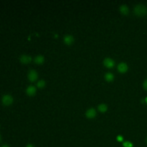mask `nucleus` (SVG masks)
<instances>
[{"mask_svg":"<svg viewBox=\"0 0 147 147\" xmlns=\"http://www.w3.org/2000/svg\"><path fill=\"white\" fill-rule=\"evenodd\" d=\"M134 13L138 17H144L147 14V7L142 4L137 5L134 8Z\"/></svg>","mask_w":147,"mask_h":147,"instance_id":"1","label":"nucleus"},{"mask_svg":"<svg viewBox=\"0 0 147 147\" xmlns=\"http://www.w3.org/2000/svg\"><path fill=\"white\" fill-rule=\"evenodd\" d=\"M13 101V96L10 94H5L2 98V102L5 105H9Z\"/></svg>","mask_w":147,"mask_h":147,"instance_id":"2","label":"nucleus"},{"mask_svg":"<svg viewBox=\"0 0 147 147\" xmlns=\"http://www.w3.org/2000/svg\"><path fill=\"white\" fill-rule=\"evenodd\" d=\"M38 77V74L36 70L31 69L28 72V78L30 81H34Z\"/></svg>","mask_w":147,"mask_h":147,"instance_id":"3","label":"nucleus"},{"mask_svg":"<svg viewBox=\"0 0 147 147\" xmlns=\"http://www.w3.org/2000/svg\"><path fill=\"white\" fill-rule=\"evenodd\" d=\"M103 64L106 67L108 68H111L114 65L115 62L113 59L110 57H106L103 60Z\"/></svg>","mask_w":147,"mask_h":147,"instance_id":"4","label":"nucleus"},{"mask_svg":"<svg viewBox=\"0 0 147 147\" xmlns=\"http://www.w3.org/2000/svg\"><path fill=\"white\" fill-rule=\"evenodd\" d=\"M96 112L94 108L90 107L86 111V115L88 118H92L96 115Z\"/></svg>","mask_w":147,"mask_h":147,"instance_id":"5","label":"nucleus"},{"mask_svg":"<svg viewBox=\"0 0 147 147\" xmlns=\"http://www.w3.org/2000/svg\"><path fill=\"white\" fill-rule=\"evenodd\" d=\"M20 60L24 64L29 63L32 60V57L30 55H26V54H23L21 55L20 57Z\"/></svg>","mask_w":147,"mask_h":147,"instance_id":"6","label":"nucleus"},{"mask_svg":"<svg viewBox=\"0 0 147 147\" xmlns=\"http://www.w3.org/2000/svg\"><path fill=\"white\" fill-rule=\"evenodd\" d=\"M117 68H118V70L120 72L124 73L127 71V70L128 69V67H127V65L125 63L121 62L118 64V65L117 66Z\"/></svg>","mask_w":147,"mask_h":147,"instance_id":"7","label":"nucleus"},{"mask_svg":"<svg viewBox=\"0 0 147 147\" xmlns=\"http://www.w3.org/2000/svg\"><path fill=\"white\" fill-rule=\"evenodd\" d=\"M63 40L65 44L69 45L74 42V38L73 36H72L71 34H66L64 36Z\"/></svg>","mask_w":147,"mask_h":147,"instance_id":"8","label":"nucleus"},{"mask_svg":"<svg viewBox=\"0 0 147 147\" xmlns=\"http://www.w3.org/2000/svg\"><path fill=\"white\" fill-rule=\"evenodd\" d=\"M36 91V88L32 85H30L28 86L26 88V92L27 94H28L29 95H33V94H35Z\"/></svg>","mask_w":147,"mask_h":147,"instance_id":"9","label":"nucleus"},{"mask_svg":"<svg viewBox=\"0 0 147 147\" xmlns=\"http://www.w3.org/2000/svg\"><path fill=\"white\" fill-rule=\"evenodd\" d=\"M119 11L122 14L124 15H127L129 12V9L127 5L123 4V5H121L119 7Z\"/></svg>","mask_w":147,"mask_h":147,"instance_id":"10","label":"nucleus"},{"mask_svg":"<svg viewBox=\"0 0 147 147\" xmlns=\"http://www.w3.org/2000/svg\"><path fill=\"white\" fill-rule=\"evenodd\" d=\"M44 61V57L41 55H38L36 56L34 58V61L38 64L42 63Z\"/></svg>","mask_w":147,"mask_h":147,"instance_id":"11","label":"nucleus"},{"mask_svg":"<svg viewBox=\"0 0 147 147\" xmlns=\"http://www.w3.org/2000/svg\"><path fill=\"white\" fill-rule=\"evenodd\" d=\"M98 109L101 112H105L107 109V106L105 103H100L98 105Z\"/></svg>","mask_w":147,"mask_h":147,"instance_id":"12","label":"nucleus"},{"mask_svg":"<svg viewBox=\"0 0 147 147\" xmlns=\"http://www.w3.org/2000/svg\"><path fill=\"white\" fill-rule=\"evenodd\" d=\"M114 75L111 72H107L105 74V78L107 81H111L114 79Z\"/></svg>","mask_w":147,"mask_h":147,"instance_id":"13","label":"nucleus"},{"mask_svg":"<svg viewBox=\"0 0 147 147\" xmlns=\"http://www.w3.org/2000/svg\"><path fill=\"white\" fill-rule=\"evenodd\" d=\"M36 85H37V86L38 87H39V88H42V87H43L45 86V80H43V79H40V80H39L37 81V83H36Z\"/></svg>","mask_w":147,"mask_h":147,"instance_id":"14","label":"nucleus"},{"mask_svg":"<svg viewBox=\"0 0 147 147\" xmlns=\"http://www.w3.org/2000/svg\"><path fill=\"white\" fill-rule=\"evenodd\" d=\"M123 147H133V144L129 141H125L123 143Z\"/></svg>","mask_w":147,"mask_h":147,"instance_id":"15","label":"nucleus"},{"mask_svg":"<svg viewBox=\"0 0 147 147\" xmlns=\"http://www.w3.org/2000/svg\"><path fill=\"white\" fill-rule=\"evenodd\" d=\"M143 87L146 90H147V79L145 80V81L143 83Z\"/></svg>","mask_w":147,"mask_h":147,"instance_id":"16","label":"nucleus"},{"mask_svg":"<svg viewBox=\"0 0 147 147\" xmlns=\"http://www.w3.org/2000/svg\"><path fill=\"white\" fill-rule=\"evenodd\" d=\"M117 140H118V141H120V142L123 141V137H122L121 136H118L117 137Z\"/></svg>","mask_w":147,"mask_h":147,"instance_id":"17","label":"nucleus"},{"mask_svg":"<svg viewBox=\"0 0 147 147\" xmlns=\"http://www.w3.org/2000/svg\"><path fill=\"white\" fill-rule=\"evenodd\" d=\"M26 147H34L32 144H28Z\"/></svg>","mask_w":147,"mask_h":147,"instance_id":"18","label":"nucleus"},{"mask_svg":"<svg viewBox=\"0 0 147 147\" xmlns=\"http://www.w3.org/2000/svg\"><path fill=\"white\" fill-rule=\"evenodd\" d=\"M1 147H9L7 145H2Z\"/></svg>","mask_w":147,"mask_h":147,"instance_id":"19","label":"nucleus"},{"mask_svg":"<svg viewBox=\"0 0 147 147\" xmlns=\"http://www.w3.org/2000/svg\"><path fill=\"white\" fill-rule=\"evenodd\" d=\"M145 101H146V103H147V97L145 98Z\"/></svg>","mask_w":147,"mask_h":147,"instance_id":"20","label":"nucleus"},{"mask_svg":"<svg viewBox=\"0 0 147 147\" xmlns=\"http://www.w3.org/2000/svg\"><path fill=\"white\" fill-rule=\"evenodd\" d=\"M146 143H147V139H146Z\"/></svg>","mask_w":147,"mask_h":147,"instance_id":"21","label":"nucleus"}]
</instances>
